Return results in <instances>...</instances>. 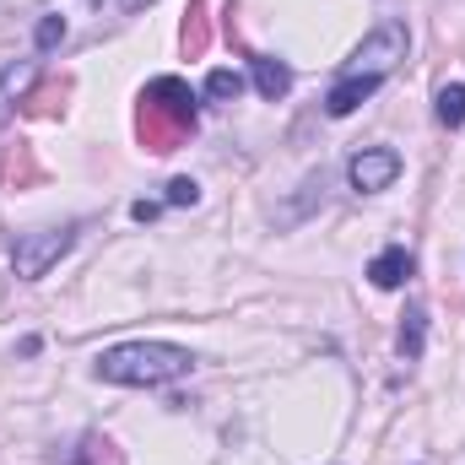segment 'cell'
<instances>
[{
  "label": "cell",
  "instance_id": "cell-1",
  "mask_svg": "<svg viewBox=\"0 0 465 465\" xmlns=\"http://www.w3.org/2000/svg\"><path fill=\"white\" fill-rule=\"evenodd\" d=\"M190 362H195L190 351L168 347V341H124V347L98 351V379H109V384H130V390H152V384L184 379Z\"/></svg>",
  "mask_w": 465,
  "mask_h": 465
},
{
  "label": "cell",
  "instance_id": "cell-2",
  "mask_svg": "<svg viewBox=\"0 0 465 465\" xmlns=\"http://www.w3.org/2000/svg\"><path fill=\"white\" fill-rule=\"evenodd\" d=\"M406 49H411V33H406V22H379L362 44H357V54H351L347 76H390L401 60H406Z\"/></svg>",
  "mask_w": 465,
  "mask_h": 465
},
{
  "label": "cell",
  "instance_id": "cell-3",
  "mask_svg": "<svg viewBox=\"0 0 465 465\" xmlns=\"http://www.w3.org/2000/svg\"><path fill=\"white\" fill-rule=\"evenodd\" d=\"M71 238L76 228H38V232H22L16 243H11V265H16V276H27V282H38L65 249H71Z\"/></svg>",
  "mask_w": 465,
  "mask_h": 465
},
{
  "label": "cell",
  "instance_id": "cell-4",
  "mask_svg": "<svg viewBox=\"0 0 465 465\" xmlns=\"http://www.w3.org/2000/svg\"><path fill=\"white\" fill-rule=\"evenodd\" d=\"M157 124V119H168V130L173 135H184V130H195V93L179 82V76H157L152 87H146V114L141 124Z\"/></svg>",
  "mask_w": 465,
  "mask_h": 465
},
{
  "label": "cell",
  "instance_id": "cell-5",
  "mask_svg": "<svg viewBox=\"0 0 465 465\" xmlns=\"http://www.w3.org/2000/svg\"><path fill=\"white\" fill-rule=\"evenodd\" d=\"M347 173H351V190H362V195L390 190L395 173H401V152H395V146H362V152L351 157Z\"/></svg>",
  "mask_w": 465,
  "mask_h": 465
},
{
  "label": "cell",
  "instance_id": "cell-6",
  "mask_svg": "<svg viewBox=\"0 0 465 465\" xmlns=\"http://www.w3.org/2000/svg\"><path fill=\"white\" fill-rule=\"evenodd\" d=\"M373 93H379V76H341V82L331 87V98H325V114H331V119H347L351 109H362Z\"/></svg>",
  "mask_w": 465,
  "mask_h": 465
},
{
  "label": "cell",
  "instance_id": "cell-7",
  "mask_svg": "<svg viewBox=\"0 0 465 465\" xmlns=\"http://www.w3.org/2000/svg\"><path fill=\"white\" fill-rule=\"evenodd\" d=\"M411 271H417L411 249H401V243H395V249L373 254V265H368V282H373V287H384V292H395V287H401V282H406Z\"/></svg>",
  "mask_w": 465,
  "mask_h": 465
},
{
  "label": "cell",
  "instance_id": "cell-8",
  "mask_svg": "<svg viewBox=\"0 0 465 465\" xmlns=\"http://www.w3.org/2000/svg\"><path fill=\"white\" fill-rule=\"evenodd\" d=\"M254 87H260V98H271V104H276V98H287V93H292V71H287L282 60L260 54V60H254Z\"/></svg>",
  "mask_w": 465,
  "mask_h": 465
},
{
  "label": "cell",
  "instance_id": "cell-9",
  "mask_svg": "<svg viewBox=\"0 0 465 465\" xmlns=\"http://www.w3.org/2000/svg\"><path fill=\"white\" fill-rule=\"evenodd\" d=\"M439 119L455 130V124H465V82H455V87H439Z\"/></svg>",
  "mask_w": 465,
  "mask_h": 465
},
{
  "label": "cell",
  "instance_id": "cell-10",
  "mask_svg": "<svg viewBox=\"0 0 465 465\" xmlns=\"http://www.w3.org/2000/svg\"><path fill=\"white\" fill-rule=\"evenodd\" d=\"M33 82V65H5V76H0V124L11 114V93H22Z\"/></svg>",
  "mask_w": 465,
  "mask_h": 465
},
{
  "label": "cell",
  "instance_id": "cell-11",
  "mask_svg": "<svg viewBox=\"0 0 465 465\" xmlns=\"http://www.w3.org/2000/svg\"><path fill=\"white\" fill-rule=\"evenodd\" d=\"M238 93H243V76H238V71H212V76H206V98H217V104H232Z\"/></svg>",
  "mask_w": 465,
  "mask_h": 465
},
{
  "label": "cell",
  "instance_id": "cell-12",
  "mask_svg": "<svg viewBox=\"0 0 465 465\" xmlns=\"http://www.w3.org/2000/svg\"><path fill=\"white\" fill-rule=\"evenodd\" d=\"M422 309H406V325H401V351L406 357H422Z\"/></svg>",
  "mask_w": 465,
  "mask_h": 465
},
{
  "label": "cell",
  "instance_id": "cell-13",
  "mask_svg": "<svg viewBox=\"0 0 465 465\" xmlns=\"http://www.w3.org/2000/svg\"><path fill=\"white\" fill-rule=\"evenodd\" d=\"M201 201V184L195 179H173L168 184V206H195Z\"/></svg>",
  "mask_w": 465,
  "mask_h": 465
},
{
  "label": "cell",
  "instance_id": "cell-14",
  "mask_svg": "<svg viewBox=\"0 0 465 465\" xmlns=\"http://www.w3.org/2000/svg\"><path fill=\"white\" fill-rule=\"evenodd\" d=\"M60 38H65V16H44L38 22V49H54Z\"/></svg>",
  "mask_w": 465,
  "mask_h": 465
},
{
  "label": "cell",
  "instance_id": "cell-15",
  "mask_svg": "<svg viewBox=\"0 0 465 465\" xmlns=\"http://www.w3.org/2000/svg\"><path fill=\"white\" fill-rule=\"evenodd\" d=\"M130 217H135V223H152V217H157V206H152V201H135V206H130Z\"/></svg>",
  "mask_w": 465,
  "mask_h": 465
},
{
  "label": "cell",
  "instance_id": "cell-16",
  "mask_svg": "<svg viewBox=\"0 0 465 465\" xmlns=\"http://www.w3.org/2000/svg\"><path fill=\"white\" fill-rule=\"evenodd\" d=\"M119 5H124V11H141V5H152V0H119Z\"/></svg>",
  "mask_w": 465,
  "mask_h": 465
}]
</instances>
